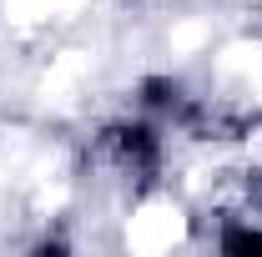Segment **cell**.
<instances>
[{
    "label": "cell",
    "instance_id": "1",
    "mask_svg": "<svg viewBox=\"0 0 262 257\" xmlns=\"http://www.w3.org/2000/svg\"><path fill=\"white\" fill-rule=\"evenodd\" d=\"M222 247L227 252H262V232L257 227H232V232H222Z\"/></svg>",
    "mask_w": 262,
    "mask_h": 257
}]
</instances>
